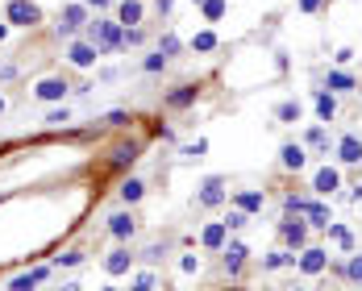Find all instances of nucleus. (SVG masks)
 Here are the masks:
<instances>
[{
	"label": "nucleus",
	"instance_id": "12",
	"mask_svg": "<svg viewBox=\"0 0 362 291\" xmlns=\"http://www.w3.org/2000/svg\"><path fill=\"white\" fill-rule=\"evenodd\" d=\"M304 163H308V150H304L300 142H283V150H279V167H283V171H304Z\"/></svg>",
	"mask_w": 362,
	"mask_h": 291
},
{
	"label": "nucleus",
	"instance_id": "5",
	"mask_svg": "<svg viewBox=\"0 0 362 291\" xmlns=\"http://www.w3.org/2000/svg\"><path fill=\"white\" fill-rule=\"evenodd\" d=\"M296 271H300V275H325V271H329V250L304 246V250L296 254Z\"/></svg>",
	"mask_w": 362,
	"mask_h": 291
},
{
	"label": "nucleus",
	"instance_id": "31",
	"mask_svg": "<svg viewBox=\"0 0 362 291\" xmlns=\"http://www.w3.org/2000/svg\"><path fill=\"white\" fill-rule=\"evenodd\" d=\"M179 50H183V42H179L175 33H163V38H158V54H163V58H175Z\"/></svg>",
	"mask_w": 362,
	"mask_h": 291
},
{
	"label": "nucleus",
	"instance_id": "35",
	"mask_svg": "<svg viewBox=\"0 0 362 291\" xmlns=\"http://www.w3.org/2000/svg\"><path fill=\"white\" fill-rule=\"evenodd\" d=\"M246 225H250V213H242V208L233 204L229 217H225V229H246Z\"/></svg>",
	"mask_w": 362,
	"mask_h": 291
},
{
	"label": "nucleus",
	"instance_id": "34",
	"mask_svg": "<svg viewBox=\"0 0 362 291\" xmlns=\"http://www.w3.org/2000/svg\"><path fill=\"white\" fill-rule=\"evenodd\" d=\"M167 63H171V58H163V54L154 50V54H146V58H142V71H146V75H158Z\"/></svg>",
	"mask_w": 362,
	"mask_h": 291
},
{
	"label": "nucleus",
	"instance_id": "41",
	"mask_svg": "<svg viewBox=\"0 0 362 291\" xmlns=\"http://www.w3.org/2000/svg\"><path fill=\"white\" fill-rule=\"evenodd\" d=\"M163 254H167V246H158V242L142 250V258H146V263H163Z\"/></svg>",
	"mask_w": 362,
	"mask_h": 291
},
{
	"label": "nucleus",
	"instance_id": "52",
	"mask_svg": "<svg viewBox=\"0 0 362 291\" xmlns=\"http://www.w3.org/2000/svg\"><path fill=\"white\" fill-rule=\"evenodd\" d=\"M296 291H304V288H296Z\"/></svg>",
	"mask_w": 362,
	"mask_h": 291
},
{
	"label": "nucleus",
	"instance_id": "19",
	"mask_svg": "<svg viewBox=\"0 0 362 291\" xmlns=\"http://www.w3.org/2000/svg\"><path fill=\"white\" fill-rule=\"evenodd\" d=\"M304 221H308L313 229H329V225H334V213H329V204L313 200V204H308V213H304Z\"/></svg>",
	"mask_w": 362,
	"mask_h": 291
},
{
	"label": "nucleus",
	"instance_id": "32",
	"mask_svg": "<svg viewBox=\"0 0 362 291\" xmlns=\"http://www.w3.org/2000/svg\"><path fill=\"white\" fill-rule=\"evenodd\" d=\"M200 13H204V21H221L225 17V0H200Z\"/></svg>",
	"mask_w": 362,
	"mask_h": 291
},
{
	"label": "nucleus",
	"instance_id": "46",
	"mask_svg": "<svg viewBox=\"0 0 362 291\" xmlns=\"http://www.w3.org/2000/svg\"><path fill=\"white\" fill-rule=\"evenodd\" d=\"M58 291H83V283H75V279H71V283H63Z\"/></svg>",
	"mask_w": 362,
	"mask_h": 291
},
{
	"label": "nucleus",
	"instance_id": "40",
	"mask_svg": "<svg viewBox=\"0 0 362 291\" xmlns=\"http://www.w3.org/2000/svg\"><path fill=\"white\" fill-rule=\"evenodd\" d=\"M179 271H183V275H196V271H200V254H183V258H179Z\"/></svg>",
	"mask_w": 362,
	"mask_h": 291
},
{
	"label": "nucleus",
	"instance_id": "22",
	"mask_svg": "<svg viewBox=\"0 0 362 291\" xmlns=\"http://www.w3.org/2000/svg\"><path fill=\"white\" fill-rule=\"evenodd\" d=\"M117 21L129 29V25H142V0H121V8H117Z\"/></svg>",
	"mask_w": 362,
	"mask_h": 291
},
{
	"label": "nucleus",
	"instance_id": "6",
	"mask_svg": "<svg viewBox=\"0 0 362 291\" xmlns=\"http://www.w3.org/2000/svg\"><path fill=\"white\" fill-rule=\"evenodd\" d=\"M138 158H142V142H117V146L108 150V167H113V171H129Z\"/></svg>",
	"mask_w": 362,
	"mask_h": 291
},
{
	"label": "nucleus",
	"instance_id": "2",
	"mask_svg": "<svg viewBox=\"0 0 362 291\" xmlns=\"http://www.w3.org/2000/svg\"><path fill=\"white\" fill-rule=\"evenodd\" d=\"M88 21H92V17H88V4H83V0H75V4H63L54 33H58V38H75V33H79Z\"/></svg>",
	"mask_w": 362,
	"mask_h": 291
},
{
	"label": "nucleus",
	"instance_id": "28",
	"mask_svg": "<svg viewBox=\"0 0 362 291\" xmlns=\"http://www.w3.org/2000/svg\"><path fill=\"white\" fill-rule=\"evenodd\" d=\"M300 113H304V108H300V100H283V104L275 108L279 125H296V121H300Z\"/></svg>",
	"mask_w": 362,
	"mask_h": 291
},
{
	"label": "nucleus",
	"instance_id": "4",
	"mask_svg": "<svg viewBox=\"0 0 362 291\" xmlns=\"http://www.w3.org/2000/svg\"><path fill=\"white\" fill-rule=\"evenodd\" d=\"M308 221L304 217H283V225H279V238H283V246L288 250H304L308 246Z\"/></svg>",
	"mask_w": 362,
	"mask_h": 291
},
{
	"label": "nucleus",
	"instance_id": "27",
	"mask_svg": "<svg viewBox=\"0 0 362 291\" xmlns=\"http://www.w3.org/2000/svg\"><path fill=\"white\" fill-rule=\"evenodd\" d=\"M308 204H313L308 196H296V192H288V196H283V217H304V213H308Z\"/></svg>",
	"mask_w": 362,
	"mask_h": 291
},
{
	"label": "nucleus",
	"instance_id": "21",
	"mask_svg": "<svg viewBox=\"0 0 362 291\" xmlns=\"http://www.w3.org/2000/svg\"><path fill=\"white\" fill-rule=\"evenodd\" d=\"M325 233H329V242H334L338 250H346V254H354V233H350L346 225H338V221H334V225H329Z\"/></svg>",
	"mask_w": 362,
	"mask_h": 291
},
{
	"label": "nucleus",
	"instance_id": "39",
	"mask_svg": "<svg viewBox=\"0 0 362 291\" xmlns=\"http://www.w3.org/2000/svg\"><path fill=\"white\" fill-rule=\"evenodd\" d=\"M71 121V108H50L46 113V125H67Z\"/></svg>",
	"mask_w": 362,
	"mask_h": 291
},
{
	"label": "nucleus",
	"instance_id": "51",
	"mask_svg": "<svg viewBox=\"0 0 362 291\" xmlns=\"http://www.w3.org/2000/svg\"><path fill=\"white\" fill-rule=\"evenodd\" d=\"M100 291H113V288H100Z\"/></svg>",
	"mask_w": 362,
	"mask_h": 291
},
{
	"label": "nucleus",
	"instance_id": "18",
	"mask_svg": "<svg viewBox=\"0 0 362 291\" xmlns=\"http://www.w3.org/2000/svg\"><path fill=\"white\" fill-rule=\"evenodd\" d=\"M50 275V267H33V271H25V275H17V279H8V291H38V283Z\"/></svg>",
	"mask_w": 362,
	"mask_h": 291
},
{
	"label": "nucleus",
	"instance_id": "17",
	"mask_svg": "<svg viewBox=\"0 0 362 291\" xmlns=\"http://www.w3.org/2000/svg\"><path fill=\"white\" fill-rule=\"evenodd\" d=\"M129 267H133V254H129V246L121 242V246L104 258V271H108V275H129Z\"/></svg>",
	"mask_w": 362,
	"mask_h": 291
},
{
	"label": "nucleus",
	"instance_id": "1",
	"mask_svg": "<svg viewBox=\"0 0 362 291\" xmlns=\"http://www.w3.org/2000/svg\"><path fill=\"white\" fill-rule=\"evenodd\" d=\"M83 33H88V42L100 46V54L125 50V25H121V21H88Z\"/></svg>",
	"mask_w": 362,
	"mask_h": 291
},
{
	"label": "nucleus",
	"instance_id": "23",
	"mask_svg": "<svg viewBox=\"0 0 362 291\" xmlns=\"http://www.w3.org/2000/svg\"><path fill=\"white\" fill-rule=\"evenodd\" d=\"M325 88H329V92H354V88H359V79H354L350 71H329Z\"/></svg>",
	"mask_w": 362,
	"mask_h": 291
},
{
	"label": "nucleus",
	"instance_id": "43",
	"mask_svg": "<svg viewBox=\"0 0 362 291\" xmlns=\"http://www.w3.org/2000/svg\"><path fill=\"white\" fill-rule=\"evenodd\" d=\"M129 291H154V275H150V271H142V275H138V283H133Z\"/></svg>",
	"mask_w": 362,
	"mask_h": 291
},
{
	"label": "nucleus",
	"instance_id": "20",
	"mask_svg": "<svg viewBox=\"0 0 362 291\" xmlns=\"http://www.w3.org/2000/svg\"><path fill=\"white\" fill-rule=\"evenodd\" d=\"M233 204H238L242 213H250V217H254V213H263L267 196H263V192H238V196H233Z\"/></svg>",
	"mask_w": 362,
	"mask_h": 291
},
{
	"label": "nucleus",
	"instance_id": "45",
	"mask_svg": "<svg viewBox=\"0 0 362 291\" xmlns=\"http://www.w3.org/2000/svg\"><path fill=\"white\" fill-rule=\"evenodd\" d=\"M154 4H158V13H163V17H167V13H171V4H175V0H154Z\"/></svg>",
	"mask_w": 362,
	"mask_h": 291
},
{
	"label": "nucleus",
	"instance_id": "24",
	"mask_svg": "<svg viewBox=\"0 0 362 291\" xmlns=\"http://www.w3.org/2000/svg\"><path fill=\"white\" fill-rule=\"evenodd\" d=\"M283 267H296V250H275L263 258V271H283Z\"/></svg>",
	"mask_w": 362,
	"mask_h": 291
},
{
	"label": "nucleus",
	"instance_id": "50",
	"mask_svg": "<svg viewBox=\"0 0 362 291\" xmlns=\"http://www.w3.org/2000/svg\"><path fill=\"white\" fill-rule=\"evenodd\" d=\"M225 291H242V288H225Z\"/></svg>",
	"mask_w": 362,
	"mask_h": 291
},
{
	"label": "nucleus",
	"instance_id": "13",
	"mask_svg": "<svg viewBox=\"0 0 362 291\" xmlns=\"http://www.w3.org/2000/svg\"><path fill=\"white\" fill-rule=\"evenodd\" d=\"M338 188H342L338 167H321V171L313 175V192H317V196H338Z\"/></svg>",
	"mask_w": 362,
	"mask_h": 291
},
{
	"label": "nucleus",
	"instance_id": "33",
	"mask_svg": "<svg viewBox=\"0 0 362 291\" xmlns=\"http://www.w3.org/2000/svg\"><path fill=\"white\" fill-rule=\"evenodd\" d=\"M354 288H362V254H350V263H346V271H342Z\"/></svg>",
	"mask_w": 362,
	"mask_h": 291
},
{
	"label": "nucleus",
	"instance_id": "15",
	"mask_svg": "<svg viewBox=\"0 0 362 291\" xmlns=\"http://www.w3.org/2000/svg\"><path fill=\"white\" fill-rule=\"evenodd\" d=\"M33 96H38V100H63V96H67V79H58V75L38 79V83H33Z\"/></svg>",
	"mask_w": 362,
	"mask_h": 291
},
{
	"label": "nucleus",
	"instance_id": "37",
	"mask_svg": "<svg viewBox=\"0 0 362 291\" xmlns=\"http://www.w3.org/2000/svg\"><path fill=\"white\" fill-rule=\"evenodd\" d=\"M83 258H88L83 250H67V254H58V258H54V267H79Z\"/></svg>",
	"mask_w": 362,
	"mask_h": 291
},
{
	"label": "nucleus",
	"instance_id": "49",
	"mask_svg": "<svg viewBox=\"0 0 362 291\" xmlns=\"http://www.w3.org/2000/svg\"><path fill=\"white\" fill-rule=\"evenodd\" d=\"M0 113H4V96H0Z\"/></svg>",
	"mask_w": 362,
	"mask_h": 291
},
{
	"label": "nucleus",
	"instance_id": "48",
	"mask_svg": "<svg viewBox=\"0 0 362 291\" xmlns=\"http://www.w3.org/2000/svg\"><path fill=\"white\" fill-rule=\"evenodd\" d=\"M4 33H8V25H4V21H0V42H4Z\"/></svg>",
	"mask_w": 362,
	"mask_h": 291
},
{
	"label": "nucleus",
	"instance_id": "14",
	"mask_svg": "<svg viewBox=\"0 0 362 291\" xmlns=\"http://www.w3.org/2000/svg\"><path fill=\"white\" fill-rule=\"evenodd\" d=\"M108 233H113L117 242H129V238L138 233V217H133V213H113V217H108Z\"/></svg>",
	"mask_w": 362,
	"mask_h": 291
},
{
	"label": "nucleus",
	"instance_id": "3",
	"mask_svg": "<svg viewBox=\"0 0 362 291\" xmlns=\"http://www.w3.org/2000/svg\"><path fill=\"white\" fill-rule=\"evenodd\" d=\"M4 21H8V25H25V29H33V25L42 21V8H38L33 0H8V4H4Z\"/></svg>",
	"mask_w": 362,
	"mask_h": 291
},
{
	"label": "nucleus",
	"instance_id": "8",
	"mask_svg": "<svg viewBox=\"0 0 362 291\" xmlns=\"http://www.w3.org/2000/svg\"><path fill=\"white\" fill-rule=\"evenodd\" d=\"M96 58H100V46L88 42V38L67 46V63H71V67H83V71H88V67H96Z\"/></svg>",
	"mask_w": 362,
	"mask_h": 291
},
{
	"label": "nucleus",
	"instance_id": "30",
	"mask_svg": "<svg viewBox=\"0 0 362 291\" xmlns=\"http://www.w3.org/2000/svg\"><path fill=\"white\" fill-rule=\"evenodd\" d=\"M192 50H200V54H208V50H217V33H213V29H200V33L192 38Z\"/></svg>",
	"mask_w": 362,
	"mask_h": 291
},
{
	"label": "nucleus",
	"instance_id": "44",
	"mask_svg": "<svg viewBox=\"0 0 362 291\" xmlns=\"http://www.w3.org/2000/svg\"><path fill=\"white\" fill-rule=\"evenodd\" d=\"M321 8V0H300V13H317Z\"/></svg>",
	"mask_w": 362,
	"mask_h": 291
},
{
	"label": "nucleus",
	"instance_id": "54",
	"mask_svg": "<svg viewBox=\"0 0 362 291\" xmlns=\"http://www.w3.org/2000/svg\"><path fill=\"white\" fill-rule=\"evenodd\" d=\"M359 188H362V183H359Z\"/></svg>",
	"mask_w": 362,
	"mask_h": 291
},
{
	"label": "nucleus",
	"instance_id": "36",
	"mask_svg": "<svg viewBox=\"0 0 362 291\" xmlns=\"http://www.w3.org/2000/svg\"><path fill=\"white\" fill-rule=\"evenodd\" d=\"M104 125H108V129H125V125H129V113H125V108H113V113H104Z\"/></svg>",
	"mask_w": 362,
	"mask_h": 291
},
{
	"label": "nucleus",
	"instance_id": "9",
	"mask_svg": "<svg viewBox=\"0 0 362 291\" xmlns=\"http://www.w3.org/2000/svg\"><path fill=\"white\" fill-rule=\"evenodd\" d=\"M221 263H225V271L238 279V275H242V267L250 263V250H246V242H238V238H233V242H225V250H221Z\"/></svg>",
	"mask_w": 362,
	"mask_h": 291
},
{
	"label": "nucleus",
	"instance_id": "10",
	"mask_svg": "<svg viewBox=\"0 0 362 291\" xmlns=\"http://www.w3.org/2000/svg\"><path fill=\"white\" fill-rule=\"evenodd\" d=\"M334 154H338V163H346V167H362V138L359 133H342L338 146H334Z\"/></svg>",
	"mask_w": 362,
	"mask_h": 291
},
{
	"label": "nucleus",
	"instance_id": "38",
	"mask_svg": "<svg viewBox=\"0 0 362 291\" xmlns=\"http://www.w3.org/2000/svg\"><path fill=\"white\" fill-rule=\"evenodd\" d=\"M204 154H208V142L204 138H196L192 146H183V158H204Z\"/></svg>",
	"mask_w": 362,
	"mask_h": 291
},
{
	"label": "nucleus",
	"instance_id": "16",
	"mask_svg": "<svg viewBox=\"0 0 362 291\" xmlns=\"http://www.w3.org/2000/svg\"><path fill=\"white\" fill-rule=\"evenodd\" d=\"M196 96H200V88H196V83H179L175 92H167V96H163V104H167V108H188V104H196Z\"/></svg>",
	"mask_w": 362,
	"mask_h": 291
},
{
	"label": "nucleus",
	"instance_id": "29",
	"mask_svg": "<svg viewBox=\"0 0 362 291\" xmlns=\"http://www.w3.org/2000/svg\"><path fill=\"white\" fill-rule=\"evenodd\" d=\"M142 196H146V183H142V179H133V175H129V179H125V183H121V200H125V204H138V200H142Z\"/></svg>",
	"mask_w": 362,
	"mask_h": 291
},
{
	"label": "nucleus",
	"instance_id": "11",
	"mask_svg": "<svg viewBox=\"0 0 362 291\" xmlns=\"http://www.w3.org/2000/svg\"><path fill=\"white\" fill-rule=\"evenodd\" d=\"M225 242H229V229H225V221H213V225H204V233H200V246H204L208 254H221V250H225Z\"/></svg>",
	"mask_w": 362,
	"mask_h": 291
},
{
	"label": "nucleus",
	"instance_id": "42",
	"mask_svg": "<svg viewBox=\"0 0 362 291\" xmlns=\"http://www.w3.org/2000/svg\"><path fill=\"white\" fill-rule=\"evenodd\" d=\"M142 38H146L142 25H129V29H125V46H142Z\"/></svg>",
	"mask_w": 362,
	"mask_h": 291
},
{
	"label": "nucleus",
	"instance_id": "25",
	"mask_svg": "<svg viewBox=\"0 0 362 291\" xmlns=\"http://www.w3.org/2000/svg\"><path fill=\"white\" fill-rule=\"evenodd\" d=\"M317 113H321V121H334L338 117V92H317Z\"/></svg>",
	"mask_w": 362,
	"mask_h": 291
},
{
	"label": "nucleus",
	"instance_id": "7",
	"mask_svg": "<svg viewBox=\"0 0 362 291\" xmlns=\"http://www.w3.org/2000/svg\"><path fill=\"white\" fill-rule=\"evenodd\" d=\"M196 204H200V208H221V204H225V179H221V175H208V179L200 183V192H196Z\"/></svg>",
	"mask_w": 362,
	"mask_h": 291
},
{
	"label": "nucleus",
	"instance_id": "47",
	"mask_svg": "<svg viewBox=\"0 0 362 291\" xmlns=\"http://www.w3.org/2000/svg\"><path fill=\"white\" fill-rule=\"evenodd\" d=\"M88 8H104V4H113V0H83Z\"/></svg>",
	"mask_w": 362,
	"mask_h": 291
},
{
	"label": "nucleus",
	"instance_id": "26",
	"mask_svg": "<svg viewBox=\"0 0 362 291\" xmlns=\"http://www.w3.org/2000/svg\"><path fill=\"white\" fill-rule=\"evenodd\" d=\"M304 146H313V150L329 154V129H325V125H313V129L304 133Z\"/></svg>",
	"mask_w": 362,
	"mask_h": 291
},
{
	"label": "nucleus",
	"instance_id": "53",
	"mask_svg": "<svg viewBox=\"0 0 362 291\" xmlns=\"http://www.w3.org/2000/svg\"><path fill=\"white\" fill-rule=\"evenodd\" d=\"M0 200H4V196H0Z\"/></svg>",
	"mask_w": 362,
	"mask_h": 291
}]
</instances>
